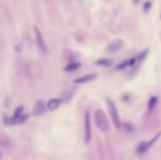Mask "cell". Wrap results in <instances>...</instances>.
Returning a JSON list of instances; mask_svg holds the SVG:
<instances>
[{
    "label": "cell",
    "instance_id": "cell-4",
    "mask_svg": "<svg viewBox=\"0 0 161 160\" xmlns=\"http://www.w3.org/2000/svg\"><path fill=\"white\" fill-rule=\"evenodd\" d=\"M46 108H47V105L44 103V101L38 100V101H36L35 105H34L32 114H33V116H35V117L41 116L46 112Z\"/></svg>",
    "mask_w": 161,
    "mask_h": 160
},
{
    "label": "cell",
    "instance_id": "cell-8",
    "mask_svg": "<svg viewBox=\"0 0 161 160\" xmlns=\"http://www.w3.org/2000/svg\"><path fill=\"white\" fill-rule=\"evenodd\" d=\"M95 77H96V75H95V73H90V75H83L81 77H79V78L75 79L74 81V83H75V84H84V83H87V82H90L91 80H93Z\"/></svg>",
    "mask_w": 161,
    "mask_h": 160
},
{
    "label": "cell",
    "instance_id": "cell-9",
    "mask_svg": "<svg viewBox=\"0 0 161 160\" xmlns=\"http://www.w3.org/2000/svg\"><path fill=\"white\" fill-rule=\"evenodd\" d=\"M81 63L80 62H72V63H69L68 65H66L63 68V71L65 72H74L78 70L80 67H81Z\"/></svg>",
    "mask_w": 161,
    "mask_h": 160
},
{
    "label": "cell",
    "instance_id": "cell-14",
    "mask_svg": "<svg viewBox=\"0 0 161 160\" xmlns=\"http://www.w3.org/2000/svg\"><path fill=\"white\" fill-rule=\"evenodd\" d=\"M28 118V114H22L19 118L16 120V124H19V123H25L26 120Z\"/></svg>",
    "mask_w": 161,
    "mask_h": 160
},
{
    "label": "cell",
    "instance_id": "cell-1",
    "mask_svg": "<svg viewBox=\"0 0 161 160\" xmlns=\"http://www.w3.org/2000/svg\"><path fill=\"white\" fill-rule=\"evenodd\" d=\"M94 122L97 128L102 132L109 130V123L105 112L102 109H96L94 112Z\"/></svg>",
    "mask_w": 161,
    "mask_h": 160
},
{
    "label": "cell",
    "instance_id": "cell-6",
    "mask_svg": "<svg viewBox=\"0 0 161 160\" xmlns=\"http://www.w3.org/2000/svg\"><path fill=\"white\" fill-rule=\"evenodd\" d=\"M91 120L89 112H86L85 115V142L88 143L91 140Z\"/></svg>",
    "mask_w": 161,
    "mask_h": 160
},
{
    "label": "cell",
    "instance_id": "cell-10",
    "mask_svg": "<svg viewBox=\"0 0 161 160\" xmlns=\"http://www.w3.org/2000/svg\"><path fill=\"white\" fill-rule=\"evenodd\" d=\"M159 135H160V133H159L158 136H155L153 139H151L149 142H146V143H142V144H141V146L139 148V152H140V153H144L145 151H147V150L149 149V147H150V146L152 145V144L155 141V139L158 138V136H159Z\"/></svg>",
    "mask_w": 161,
    "mask_h": 160
},
{
    "label": "cell",
    "instance_id": "cell-7",
    "mask_svg": "<svg viewBox=\"0 0 161 160\" xmlns=\"http://www.w3.org/2000/svg\"><path fill=\"white\" fill-rule=\"evenodd\" d=\"M61 103H62V100H61L60 98L51 99V100H49L48 103H47V108L51 111L56 110L57 108H59V107L61 105Z\"/></svg>",
    "mask_w": 161,
    "mask_h": 160
},
{
    "label": "cell",
    "instance_id": "cell-16",
    "mask_svg": "<svg viewBox=\"0 0 161 160\" xmlns=\"http://www.w3.org/2000/svg\"><path fill=\"white\" fill-rule=\"evenodd\" d=\"M128 65V60H124V61H122L120 64H119L117 66V69L118 70H122V69H124L126 66Z\"/></svg>",
    "mask_w": 161,
    "mask_h": 160
},
{
    "label": "cell",
    "instance_id": "cell-5",
    "mask_svg": "<svg viewBox=\"0 0 161 160\" xmlns=\"http://www.w3.org/2000/svg\"><path fill=\"white\" fill-rule=\"evenodd\" d=\"M122 45H124V42H122L121 39H116V40H114L113 42H111L110 44L107 45L106 50L108 53H115V52H118L119 50H120Z\"/></svg>",
    "mask_w": 161,
    "mask_h": 160
},
{
    "label": "cell",
    "instance_id": "cell-18",
    "mask_svg": "<svg viewBox=\"0 0 161 160\" xmlns=\"http://www.w3.org/2000/svg\"><path fill=\"white\" fill-rule=\"evenodd\" d=\"M151 6H152V4H151V2L150 1H147L146 3L144 4V10L145 11H147V10H150V8H151Z\"/></svg>",
    "mask_w": 161,
    "mask_h": 160
},
{
    "label": "cell",
    "instance_id": "cell-3",
    "mask_svg": "<svg viewBox=\"0 0 161 160\" xmlns=\"http://www.w3.org/2000/svg\"><path fill=\"white\" fill-rule=\"evenodd\" d=\"M34 30H35V37H36V42L39 49L41 50V52L43 53H47V46L45 44L43 34H41V30L39 29L38 26H34Z\"/></svg>",
    "mask_w": 161,
    "mask_h": 160
},
{
    "label": "cell",
    "instance_id": "cell-20",
    "mask_svg": "<svg viewBox=\"0 0 161 160\" xmlns=\"http://www.w3.org/2000/svg\"><path fill=\"white\" fill-rule=\"evenodd\" d=\"M0 157H1V153H0Z\"/></svg>",
    "mask_w": 161,
    "mask_h": 160
},
{
    "label": "cell",
    "instance_id": "cell-19",
    "mask_svg": "<svg viewBox=\"0 0 161 160\" xmlns=\"http://www.w3.org/2000/svg\"><path fill=\"white\" fill-rule=\"evenodd\" d=\"M140 1V0H133L134 4H139V2Z\"/></svg>",
    "mask_w": 161,
    "mask_h": 160
},
{
    "label": "cell",
    "instance_id": "cell-12",
    "mask_svg": "<svg viewBox=\"0 0 161 160\" xmlns=\"http://www.w3.org/2000/svg\"><path fill=\"white\" fill-rule=\"evenodd\" d=\"M111 62L110 60H106V58H103V60H97L96 62H95V64L96 65H100V66H106V67H108V66L111 65Z\"/></svg>",
    "mask_w": 161,
    "mask_h": 160
},
{
    "label": "cell",
    "instance_id": "cell-15",
    "mask_svg": "<svg viewBox=\"0 0 161 160\" xmlns=\"http://www.w3.org/2000/svg\"><path fill=\"white\" fill-rule=\"evenodd\" d=\"M147 52H148V50H144L143 52H141L140 55H139V57H138V58H137V62H140V61H142L144 58H145V57L147 56Z\"/></svg>",
    "mask_w": 161,
    "mask_h": 160
},
{
    "label": "cell",
    "instance_id": "cell-11",
    "mask_svg": "<svg viewBox=\"0 0 161 160\" xmlns=\"http://www.w3.org/2000/svg\"><path fill=\"white\" fill-rule=\"evenodd\" d=\"M158 98L155 96H153L150 98V100H149V103H148V109L149 110H153V109L155 108V107L156 106V104H158Z\"/></svg>",
    "mask_w": 161,
    "mask_h": 160
},
{
    "label": "cell",
    "instance_id": "cell-2",
    "mask_svg": "<svg viewBox=\"0 0 161 160\" xmlns=\"http://www.w3.org/2000/svg\"><path fill=\"white\" fill-rule=\"evenodd\" d=\"M106 106H107V108H108V112H109V114H110L111 119H112V122L114 123V125L119 128V127L121 126L120 117H119L118 110H117L116 107H115L113 101L111 100L110 98H107L106 99Z\"/></svg>",
    "mask_w": 161,
    "mask_h": 160
},
{
    "label": "cell",
    "instance_id": "cell-21",
    "mask_svg": "<svg viewBox=\"0 0 161 160\" xmlns=\"http://www.w3.org/2000/svg\"><path fill=\"white\" fill-rule=\"evenodd\" d=\"M160 18H161V14H160Z\"/></svg>",
    "mask_w": 161,
    "mask_h": 160
},
{
    "label": "cell",
    "instance_id": "cell-17",
    "mask_svg": "<svg viewBox=\"0 0 161 160\" xmlns=\"http://www.w3.org/2000/svg\"><path fill=\"white\" fill-rule=\"evenodd\" d=\"M10 105H11V99L8 96V97H6L5 101H4V106H5L6 107H10Z\"/></svg>",
    "mask_w": 161,
    "mask_h": 160
},
{
    "label": "cell",
    "instance_id": "cell-13",
    "mask_svg": "<svg viewBox=\"0 0 161 160\" xmlns=\"http://www.w3.org/2000/svg\"><path fill=\"white\" fill-rule=\"evenodd\" d=\"M3 122H4V123H5V125H8V126L13 125L12 124V118L10 117L8 114L3 115Z\"/></svg>",
    "mask_w": 161,
    "mask_h": 160
}]
</instances>
